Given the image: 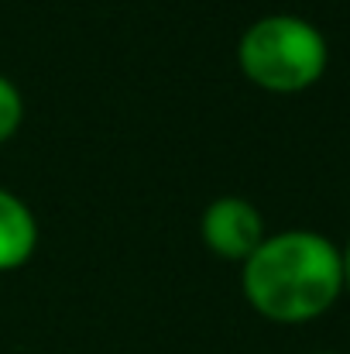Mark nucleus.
<instances>
[{
    "mask_svg": "<svg viewBox=\"0 0 350 354\" xmlns=\"http://www.w3.org/2000/svg\"><path fill=\"white\" fill-rule=\"evenodd\" d=\"M244 265V296L271 324H309L344 296L340 248L316 231L268 234Z\"/></svg>",
    "mask_w": 350,
    "mask_h": 354,
    "instance_id": "nucleus-1",
    "label": "nucleus"
},
{
    "mask_svg": "<svg viewBox=\"0 0 350 354\" xmlns=\"http://www.w3.org/2000/svg\"><path fill=\"white\" fill-rule=\"evenodd\" d=\"M240 73L268 93H302L316 86L330 62L323 31L299 14L257 17L237 45Z\"/></svg>",
    "mask_w": 350,
    "mask_h": 354,
    "instance_id": "nucleus-2",
    "label": "nucleus"
},
{
    "mask_svg": "<svg viewBox=\"0 0 350 354\" xmlns=\"http://www.w3.org/2000/svg\"><path fill=\"white\" fill-rule=\"evenodd\" d=\"M264 217L244 196H220L203 214V241L217 258L247 261L251 251L264 241Z\"/></svg>",
    "mask_w": 350,
    "mask_h": 354,
    "instance_id": "nucleus-3",
    "label": "nucleus"
},
{
    "mask_svg": "<svg viewBox=\"0 0 350 354\" xmlns=\"http://www.w3.org/2000/svg\"><path fill=\"white\" fill-rule=\"evenodd\" d=\"M38 244V227L31 210L7 189H0V272L21 268Z\"/></svg>",
    "mask_w": 350,
    "mask_h": 354,
    "instance_id": "nucleus-4",
    "label": "nucleus"
},
{
    "mask_svg": "<svg viewBox=\"0 0 350 354\" xmlns=\"http://www.w3.org/2000/svg\"><path fill=\"white\" fill-rule=\"evenodd\" d=\"M24 118V104H21V93H17V86L7 80V76H0V145L17 131V124Z\"/></svg>",
    "mask_w": 350,
    "mask_h": 354,
    "instance_id": "nucleus-5",
    "label": "nucleus"
},
{
    "mask_svg": "<svg viewBox=\"0 0 350 354\" xmlns=\"http://www.w3.org/2000/svg\"><path fill=\"white\" fill-rule=\"evenodd\" d=\"M340 261H344V292H350V237L340 248Z\"/></svg>",
    "mask_w": 350,
    "mask_h": 354,
    "instance_id": "nucleus-6",
    "label": "nucleus"
},
{
    "mask_svg": "<svg viewBox=\"0 0 350 354\" xmlns=\"http://www.w3.org/2000/svg\"><path fill=\"white\" fill-rule=\"evenodd\" d=\"M313 354H340V351H313Z\"/></svg>",
    "mask_w": 350,
    "mask_h": 354,
    "instance_id": "nucleus-7",
    "label": "nucleus"
}]
</instances>
